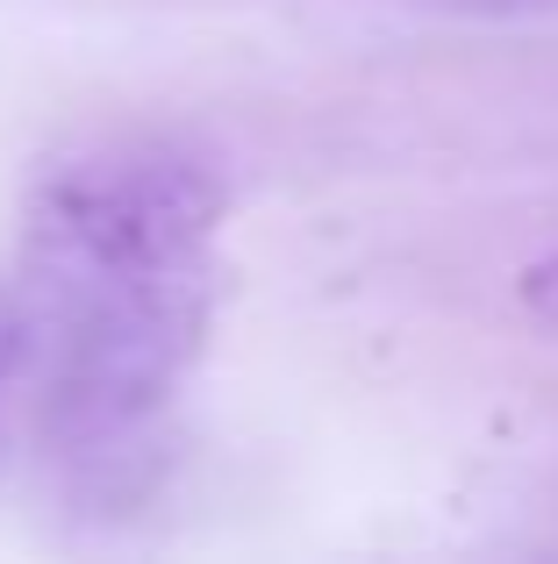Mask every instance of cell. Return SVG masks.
I'll return each mask as SVG.
<instances>
[{
    "instance_id": "cell-1",
    "label": "cell",
    "mask_w": 558,
    "mask_h": 564,
    "mask_svg": "<svg viewBox=\"0 0 558 564\" xmlns=\"http://www.w3.org/2000/svg\"><path fill=\"white\" fill-rule=\"evenodd\" d=\"M215 165L172 143H100L43 172L22 250L0 279L14 408L86 486H122L151 457L223 301Z\"/></svg>"
},
{
    "instance_id": "cell-2",
    "label": "cell",
    "mask_w": 558,
    "mask_h": 564,
    "mask_svg": "<svg viewBox=\"0 0 558 564\" xmlns=\"http://www.w3.org/2000/svg\"><path fill=\"white\" fill-rule=\"evenodd\" d=\"M523 301H530L537 315L558 322V250H551L545 264H530V272H523Z\"/></svg>"
},
{
    "instance_id": "cell-3",
    "label": "cell",
    "mask_w": 558,
    "mask_h": 564,
    "mask_svg": "<svg viewBox=\"0 0 558 564\" xmlns=\"http://www.w3.org/2000/svg\"><path fill=\"white\" fill-rule=\"evenodd\" d=\"M473 8H545V0H473Z\"/></svg>"
}]
</instances>
